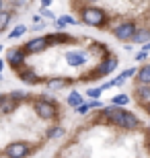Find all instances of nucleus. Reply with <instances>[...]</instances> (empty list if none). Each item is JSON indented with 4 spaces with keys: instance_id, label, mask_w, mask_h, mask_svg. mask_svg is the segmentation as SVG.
<instances>
[{
    "instance_id": "nucleus-1",
    "label": "nucleus",
    "mask_w": 150,
    "mask_h": 158,
    "mask_svg": "<svg viewBox=\"0 0 150 158\" xmlns=\"http://www.w3.org/2000/svg\"><path fill=\"white\" fill-rule=\"evenodd\" d=\"M99 117L105 119L109 125H117L121 129H138L140 127V119L136 117V113H130L121 107H105L103 111L99 113Z\"/></svg>"
},
{
    "instance_id": "nucleus-17",
    "label": "nucleus",
    "mask_w": 150,
    "mask_h": 158,
    "mask_svg": "<svg viewBox=\"0 0 150 158\" xmlns=\"http://www.w3.org/2000/svg\"><path fill=\"white\" fill-rule=\"evenodd\" d=\"M127 103H130V94H126V93L115 94V97L111 99V105H113V107H121V109H123Z\"/></svg>"
},
{
    "instance_id": "nucleus-40",
    "label": "nucleus",
    "mask_w": 150,
    "mask_h": 158,
    "mask_svg": "<svg viewBox=\"0 0 150 158\" xmlns=\"http://www.w3.org/2000/svg\"><path fill=\"white\" fill-rule=\"evenodd\" d=\"M148 127H150V123H148Z\"/></svg>"
},
{
    "instance_id": "nucleus-20",
    "label": "nucleus",
    "mask_w": 150,
    "mask_h": 158,
    "mask_svg": "<svg viewBox=\"0 0 150 158\" xmlns=\"http://www.w3.org/2000/svg\"><path fill=\"white\" fill-rule=\"evenodd\" d=\"M25 33H27V27H25V25H17V27H15V29L11 31V39H17V37H21V35H25Z\"/></svg>"
},
{
    "instance_id": "nucleus-15",
    "label": "nucleus",
    "mask_w": 150,
    "mask_h": 158,
    "mask_svg": "<svg viewBox=\"0 0 150 158\" xmlns=\"http://www.w3.org/2000/svg\"><path fill=\"white\" fill-rule=\"evenodd\" d=\"M66 103H68L72 109H76V107H80V105H84V97H82L80 93H76V90H72V93L66 97Z\"/></svg>"
},
{
    "instance_id": "nucleus-39",
    "label": "nucleus",
    "mask_w": 150,
    "mask_h": 158,
    "mask_svg": "<svg viewBox=\"0 0 150 158\" xmlns=\"http://www.w3.org/2000/svg\"><path fill=\"white\" fill-rule=\"evenodd\" d=\"M2 158H8V156H2Z\"/></svg>"
},
{
    "instance_id": "nucleus-11",
    "label": "nucleus",
    "mask_w": 150,
    "mask_h": 158,
    "mask_svg": "<svg viewBox=\"0 0 150 158\" xmlns=\"http://www.w3.org/2000/svg\"><path fill=\"white\" fill-rule=\"evenodd\" d=\"M134 97H136V101H140L142 105H144V103H150V86H146V84H136Z\"/></svg>"
},
{
    "instance_id": "nucleus-38",
    "label": "nucleus",
    "mask_w": 150,
    "mask_h": 158,
    "mask_svg": "<svg viewBox=\"0 0 150 158\" xmlns=\"http://www.w3.org/2000/svg\"><path fill=\"white\" fill-rule=\"evenodd\" d=\"M0 52H2V45H0Z\"/></svg>"
},
{
    "instance_id": "nucleus-4",
    "label": "nucleus",
    "mask_w": 150,
    "mask_h": 158,
    "mask_svg": "<svg viewBox=\"0 0 150 158\" xmlns=\"http://www.w3.org/2000/svg\"><path fill=\"white\" fill-rule=\"evenodd\" d=\"M136 31H138V25L134 23V21H123V23L115 25L111 29V35L119 41H132V37L136 35Z\"/></svg>"
},
{
    "instance_id": "nucleus-10",
    "label": "nucleus",
    "mask_w": 150,
    "mask_h": 158,
    "mask_svg": "<svg viewBox=\"0 0 150 158\" xmlns=\"http://www.w3.org/2000/svg\"><path fill=\"white\" fill-rule=\"evenodd\" d=\"M66 62L70 66H74V68L84 66L87 64V53L84 52H66Z\"/></svg>"
},
{
    "instance_id": "nucleus-35",
    "label": "nucleus",
    "mask_w": 150,
    "mask_h": 158,
    "mask_svg": "<svg viewBox=\"0 0 150 158\" xmlns=\"http://www.w3.org/2000/svg\"><path fill=\"white\" fill-rule=\"evenodd\" d=\"M4 10V2H0V12Z\"/></svg>"
},
{
    "instance_id": "nucleus-28",
    "label": "nucleus",
    "mask_w": 150,
    "mask_h": 158,
    "mask_svg": "<svg viewBox=\"0 0 150 158\" xmlns=\"http://www.w3.org/2000/svg\"><path fill=\"white\" fill-rule=\"evenodd\" d=\"M146 58H148V53H146V52H138V53H136V60H138V62H144Z\"/></svg>"
},
{
    "instance_id": "nucleus-9",
    "label": "nucleus",
    "mask_w": 150,
    "mask_h": 158,
    "mask_svg": "<svg viewBox=\"0 0 150 158\" xmlns=\"http://www.w3.org/2000/svg\"><path fill=\"white\" fill-rule=\"evenodd\" d=\"M15 74H19V78L25 82V84H39L41 78L37 76V72L33 68H21V70H15Z\"/></svg>"
},
{
    "instance_id": "nucleus-18",
    "label": "nucleus",
    "mask_w": 150,
    "mask_h": 158,
    "mask_svg": "<svg viewBox=\"0 0 150 158\" xmlns=\"http://www.w3.org/2000/svg\"><path fill=\"white\" fill-rule=\"evenodd\" d=\"M11 19H12V12H11V10H2V12H0V33H2V31L8 27Z\"/></svg>"
},
{
    "instance_id": "nucleus-8",
    "label": "nucleus",
    "mask_w": 150,
    "mask_h": 158,
    "mask_svg": "<svg viewBox=\"0 0 150 158\" xmlns=\"http://www.w3.org/2000/svg\"><path fill=\"white\" fill-rule=\"evenodd\" d=\"M47 47H49V43H47V37H33L31 41H27L23 45V52L25 53H41V52H45Z\"/></svg>"
},
{
    "instance_id": "nucleus-23",
    "label": "nucleus",
    "mask_w": 150,
    "mask_h": 158,
    "mask_svg": "<svg viewBox=\"0 0 150 158\" xmlns=\"http://www.w3.org/2000/svg\"><path fill=\"white\" fill-rule=\"evenodd\" d=\"M103 94V90H101V86H97V88H88L87 90V97H92V101H99V97Z\"/></svg>"
},
{
    "instance_id": "nucleus-14",
    "label": "nucleus",
    "mask_w": 150,
    "mask_h": 158,
    "mask_svg": "<svg viewBox=\"0 0 150 158\" xmlns=\"http://www.w3.org/2000/svg\"><path fill=\"white\" fill-rule=\"evenodd\" d=\"M17 107H19L17 101H12L11 97H4V101L0 103V115H8V113H12Z\"/></svg>"
},
{
    "instance_id": "nucleus-36",
    "label": "nucleus",
    "mask_w": 150,
    "mask_h": 158,
    "mask_svg": "<svg viewBox=\"0 0 150 158\" xmlns=\"http://www.w3.org/2000/svg\"><path fill=\"white\" fill-rule=\"evenodd\" d=\"M4 97H6V94H2V93H0V103H2V101H4Z\"/></svg>"
},
{
    "instance_id": "nucleus-13",
    "label": "nucleus",
    "mask_w": 150,
    "mask_h": 158,
    "mask_svg": "<svg viewBox=\"0 0 150 158\" xmlns=\"http://www.w3.org/2000/svg\"><path fill=\"white\" fill-rule=\"evenodd\" d=\"M136 80H138V84L150 86V64H144L142 68H140L138 74H136Z\"/></svg>"
},
{
    "instance_id": "nucleus-33",
    "label": "nucleus",
    "mask_w": 150,
    "mask_h": 158,
    "mask_svg": "<svg viewBox=\"0 0 150 158\" xmlns=\"http://www.w3.org/2000/svg\"><path fill=\"white\" fill-rule=\"evenodd\" d=\"M4 66H6V62H4V60H0V74H2V70H4Z\"/></svg>"
},
{
    "instance_id": "nucleus-32",
    "label": "nucleus",
    "mask_w": 150,
    "mask_h": 158,
    "mask_svg": "<svg viewBox=\"0 0 150 158\" xmlns=\"http://www.w3.org/2000/svg\"><path fill=\"white\" fill-rule=\"evenodd\" d=\"M142 52H146V53H148V52H150V41H148V43H146V45H144V47H142Z\"/></svg>"
},
{
    "instance_id": "nucleus-21",
    "label": "nucleus",
    "mask_w": 150,
    "mask_h": 158,
    "mask_svg": "<svg viewBox=\"0 0 150 158\" xmlns=\"http://www.w3.org/2000/svg\"><path fill=\"white\" fill-rule=\"evenodd\" d=\"M68 82L70 80H49L47 82V88H49V90H58V88H64Z\"/></svg>"
},
{
    "instance_id": "nucleus-22",
    "label": "nucleus",
    "mask_w": 150,
    "mask_h": 158,
    "mask_svg": "<svg viewBox=\"0 0 150 158\" xmlns=\"http://www.w3.org/2000/svg\"><path fill=\"white\" fill-rule=\"evenodd\" d=\"M8 97H11L12 101L21 103V101H25V99H27V93H25V90H12V93L8 94Z\"/></svg>"
},
{
    "instance_id": "nucleus-2",
    "label": "nucleus",
    "mask_w": 150,
    "mask_h": 158,
    "mask_svg": "<svg viewBox=\"0 0 150 158\" xmlns=\"http://www.w3.org/2000/svg\"><path fill=\"white\" fill-rule=\"evenodd\" d=\"M107 19H109V15L105 10H101L99 6L84 4L82 10H80V21L91 25V27H105V25H107Z\"/></svg>"
},
{
    "instance_id": "nucleus-16",
    "label": "nucleus",
    "mask_w": 150,
    "mask_h": 158,
    "mask_svg": "<svg viewBox=\"0 0 150 158\" xmlns=\"http://www.w3.org/2000/svg\"><path fill=\"white\" fill-rule=\"evenodd\" d=\"M150 41V29H146V27H142V29L136 31V35L132 37V43H148Z\"/></svg>"
},
{
    "instance_id": "nucleus-29",
    "label": "nucleus",
    "mask_w": 150,
    "mask_h": 158,
    "mask_svg": "<svg viewBox=\"0 0 150 158\" xmlns=\"http://www.w3.org/2000/svg\"><path fill=\"white\" fill-rule=\"evenodd\" d=\"M41 6H43V8H47V6H52V0H43V2H41Z\"/></svg>"
},
{
    "instance_id": "nucleus-12",
    "label": "nucleus",
    "mask_w": 150,
    "mask_h": 158,
    "mask_svg": "<svg viewBox=\"0 0 150 158\" xmlns=\"http://www.w3.org/2000/svg\"><path fill=\"white\" fill-rule=\"evenodd\" d=\"M47 37V43L49 45H62V43H70V35L66 33H52V35H45Z\"/></svg>"
},
{
    "instance_id": "nucleus-26",
    "label": "nucleus",
    "mask_w": 150,
    "mask_h": 158,
    "mask_svg": "<svg viewBox=\"0 0 150 158\" xmlns=\"http://www.w3.org/2000/svg\"><path fill=\"white\" fill-rule=\"evenodd\" d=\"M74 111L78 113V115H87V113L91 111V107H88V103H84V105H80V107H76Z\"/></svg>"
},
{
    "instance_id": "nucleus-7",
    "label": "nucleus",
    "mask_w": 150,
    "mask_h": 158,
    "mask_svg": "<svg viewBox=\"0 0 150 158\" xmlns=\"http://www.w3.org/2000/svg\"><path fill=\"white\" fill-rule=\"evenodd\" d=\"M31 150H33V146L27 144V142H12V144L6 146V156L8 158H27L31 154Z\"/></svg>"
},
{
    "instance_id": "nucleus-30",
    "label": "nucleus",
    "mask_w": 150,
    "mask_h": 158,
    "mask_svg": "<svg viewBox=\"0 0 150 158\" xmlns=\"http://www.w3.org/2000/svg\"><path fill=\"white\" fill-rule=\"evenodd\" d=\"M142 107H144V111H146V113H148V115H150V103H144V105H142Z\"/></svg>"
},
{
    "instance_id": "nucleus-3",
    "label": "nucleus",
    "mask_w": 150,
    "mask_h": 158,
    "mask_svg": "<svg viewBox=\"0 0 150 158\" xmlns=\"http://www.w3.org/2000/svg\"><path fill=\"white\" fill-rule=\"evenodd\" d=\"M33 111L37 113V117L43 121H52L58 117V103L52 97H41L33 103Z\"/></svg>"
},
{
    "instance_id": "nucleus-27",
    "label": "nucleus",
    "mask_w": 150,
    "mask_h": 158,
    "mask_svg": "<svg viewBox=\"0 0 150 158\" xmlns=\"http://www.w3.org/2000/svg\"><path fill=\"white\" fill-rule=\"evenodd\" d=\"M88 107H91V109H103V103H101V101H91Z\"/></svg>"
},
{
    "instance_id": "nucleus-24",
    "label": "nucleus",
    "mask_w": 150,
    "mask_h": 158,
    "mask_svg": "<svg viewBox=\"0 0 150 158\" xmlns=\"http://www.w3.org/2000/svg\"><path fill=\"white\" fill-rule=\"evenodd\" d=\"M76 21L72 17H62L60 21H56V27H66V25H74Z\"/></svg>"
},
{
    "instance_id": "nucleus-31",
    "label": "nucleus",
    "mask_w": 150,
    "mask_h": 158,
    "mask_svg": "<svg viewBox=\"0 0 150 158\" xmlns=\"http://www.w3.org/2000/svg\"><path fill=\"white\" fill-rule=\"evenodd\" d=\"M41 15H43V17H49V19H54V12H47V10H43Z\"/></svg>"
},
{
    "instance_id": "nucleus-25",
    "label": "nucleus",
    "mask_w": 150,
    "mask_h": 158,
    "mask_svg": "<svg viewBox=\"0 0 150 158\" xmlns=\"http://www.w3.org/2000/svg\"><path fill=\"white\" fill-rule=\"evenodd\" d=\"M136 74H138V70H136V68H127V70H123V72H121L119 76L123 78V80H127V78H134Z\"/></svg>"
},
{
    "instance_id": "nucleus-34",
    "label": "nucleus",
    "mask_w": 150,
    "mask_h": 158,
    "mask_svg": "<svg viewBox=\"0 0 150 158\" xmlns=\"http://www.w3.org/2000/svg\"><path fill=\"white\" fill-rule=\"evenodd\" d=\"M146 148H148V152H150V138H148V142H146Z\"/></svg>"
},
{
    "instance_id": "nucleus-6",
    "label": "nucleus",
    "mask_w": 150,
    "mask_h": 158,
    "mask_svg": "<svg viewBox=\"0 0 150 158\" xmlns=\"http://www.w3.org/2000/svg\"><path fill=\"white\" fill-rule=\"evenodd\" d=\"M4 62L11 66L12 70H21V68H25V64H27V53L23 52V47H11V49L6 52Z\"/></svg>"
},
{
    "instance_id": "nucleus-19",
    "label": "nucleus",
    "mask_w": 150,
    "mask_h": 158,
    "mask_svg": "<svg viewBox=\"0 0 150 158\" xmlns=\"http://www.w3.org/2000/svg\"><path fill=\"white\" fill-rule=\"evenodd\" d=\"M64 134V129L60 127V125H54V127H49L45 131V138H49V140H54V138H60V135Z\"/></svg>"
},
{
    "instance_id": "nucleus-37",
    "label": "nucleus",
    "mask_w": 150,
    "mask_h": 158,
    "mask_svg": "<svg viewBox=\"0 0 150 158\" xmlns=\"http://www.w3.org/2000/svg\"><path fill=\"white\" fill-rule=\"evenodd\" d=\"M0 80H2V74H0Z\"/></svg>"
},
{
    "instance_id": "nucleus-5",
    "label": "nucleus",
    "mask_w": 150,
    "mask_h": 158,
    "mask_svg": "<svg viewBox=\"0 0 150 158\" xmlns=\"http://www.w3.org/2000/svg\"><path fill=\"white\" fill-rule=\"evenodd\" d=\"M117 64H119L117 56H113V53H111L109 58H105L103 62H101V64H99V66L91 72V74H88L87 78H103V76H107V74H111V72L117 68Z\"/></svg>"
}]
</instances>
